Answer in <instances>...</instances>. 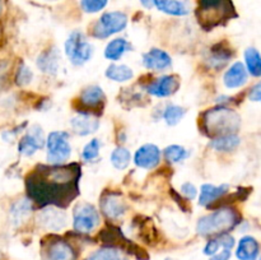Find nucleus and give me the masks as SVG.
<instances>
[{
    "label": "nucleus",
    "mask_w": 261,
    "mask_h": 260,
    "mask_svg": "<svg viewBox=\"0 0 261 260\" xmlns=\"http://www.w3.org/2000/svg\"><path fill=\"white\" fill-rule=\"evenodd\" d=\"M38 223L51 231H60L66 224V214L54 205L42 209L37 216Z\"/></svg>",
    "instance_id": "1a4fd4ad"
},
{
    "label": "nucleus",
    "mask_w": 261,
    "mask_h": 260,
    "mask_svg": "<svg viewBox=\"0 0 261 260\" xmlns=\"http://www.w3.org/2000/svg\"><path fill=\"white\" fill-rule=\"evenodd\" d=\"M33 78L32 70H31L28 66H25L24 64L19 66L17 71V75H15V82H17L18 86H27V84L31 83Z\"/></svg>",
    "instance_id": "72a5a7b5"
},
{
    "label": "nucleus",
    "mask_w": 261,
    "mask_h": 260,
    "mask_svg": "<svg viewBox=\"0 0 261 260\" xmlns=\"http://www.w3.org/2000/svg\"><path fill=\"white\" fill-rule=\"evenodd\" d=\"M71 129L76 133L78 135H89L93 134L98 130L99 127V120L96 116L89 114H79L75 117H73L70 121Z\"/></svg>",
    "instance_id": "2eb2a0df"
},
{
    "label": "nucleus",
    "mask_w": 261,
    "mask_h": 260,
    "mask_svg": "<svg viewBox=\"0 0 261 260\" xmlns=\"http://www.w3.org/2000/svg\"><path fill=\"white\" fill-rule=\"evenodd\" d=\"M199 10L201 13L200 22L213 27L231 13L232 5L228 0H199Z\"/></svg>",
    "instance_id": "0eeeda50"
},
{
    "label": "nucleus",
    "mask_w": 261,
    "mask_h": 260,
    "mask_svg": "<svg viewBox=\"0 0 261 260\" xmlns=\"http://www.w3.org/2000/svg\"><path fill=\"white\" fill-rule=\"evenodd\" d=\"M101 209L109 218H120L126 211V204L116 194H109L101 200Z\"/></svg>",
    "instance_id": "dca6fc26"
},
{
    "label": "nucleus",
    "mask_w": 261,
    "mask_h": 260,
    "mask_svg": "<svg viewBox=\"0 0 261 260\" xmlns=\"http://www.w3.org/2000/svg\"><path fill=\"white\" fill-rule=\"evenodd\" d=\"M79 177L78 165L40 166L27 177V190L41 205H66L78 195Z\"/></svg>",
    "instance_id": "f257e3e1"
},
{
    "label": "nucleus",
    "mask_w": 261,
    "mask_h": 260,
    "mask_svg": "<svg viewBox=\"0 0 261 260\" xmlns=\"http://www.w3.org/2000/svg\"><path fill=\"white\" fill-rule=\"evenodd\" d=\"M224 86L227 88H240L247 82V70L245 65L240 61L234 63L228 70L226 71L223 76Z\"/></svg>",
    "instance_id": "f3484780"
},
{
    "label": "nucleus",
    "mask_w": 261,
    "mask_h": 260,
    "mask_svg": "<svg viewBox=\"0 0 261 260\" xmlns=\"http://www.w3.org/2000/svg\"><path fill=\"white\" fill-rule=\"evenodd\" d=\"M180 82L176 75H163L148 87V92L157 97H168L177 91Z\"/></svg>",
    "instance_id": "ddd939ff"
},
{
    "label": "nucleus",
    "mask_w": 261,
    "mask_h": 260,
    "mask_svg": "<svg viewBox=\"0 0 261 260\" xmlns=\"http://www.w3.org/2000/svg\"><path fill=\"white\" fill-rule=\"evenodd\" d=\"M181 193L188 199H194L196 196V194H198V190H196V188L191 183H185L181 186Z\"/></svg>",
    "instance_id": "e433bc0d"
},
{
    "label": "nucleus",
    "mask_w": 261,
    "mask_h": 260,
    "mask_svg": "<svg viewBox=\"0 0 261 260\" xmlns=\"http://www.w3.org/2000/svg\"><path fill=\"white\" fill-rule=\"evenodd\" d=\"M45 143L43 138V132L38 125H35L22 139L19 140L18 144V150L23 155H32L36 150L41 149Z\"/></svg>",
    "instance_id": "9b49d317"
},
{
    "label": "nucleus",
    "mask_w": 261,
    "mask_h": 260,
    "mask_svg": "<svg viewBox=\"0 0 261 260\" xmlns=\"http://www.w3.org/2000/svg\"><path fill=\"white\" fill-rule=\"evenodd\" d=\"M140 3H142L143 7L147 8V9H150V8L154 5V0H140Z\"/></svg>",
    "instance_id": "ea45409f"
},
{
    "label": "nucleus",
    "mask_w": 261,
    "mask_h": 260,
    "mask_svg": "<svg viewBox=\"0 0 261 260\" xmlns=\"http://www.w3.org/2000/svg\"><path fill=\"white\" fill-rule=\"evenodd\" d=\"M240 145V138L236 134L222 135L217 137L216 139L212 140L211 147L213 149L219 150V152H231L234 150Z\"/></svg>",
    "instance_id": "b1692460"
},
{
    "label": "nucleus",
    "mask_w": 261,
    "mask_h": 260,
    "mask_svg": "<svg viewBox=\"0 0 261 260\" xmlns=\"http://www.w3.org/2000/svg\"><path fill=\"white\" fill-rule=\"evenodd\" d=\"M86 260H125L121 252L114 247H103L89 255Z\"/></svg>",
    "instance_id": "c85d7f7f"
},
{
    "label": "nucleus",
    "mask_w": 261,
    "mask_h": 260,
    "mask_svg": "<svg viewBox=\"0 0 261 260\" xmlns=\"http://www.w3.org/2000/svg\"><path fill=\"white\" fill-rule=\"evenodd\" d=\"M249 98L254 102H261V82L252 87L249 93Z\"/></svg>",
    "instance_id": "4c0bfd02"
},
{
    "label": "nucleus",
    "mask_w": 261,
    "mask_h": 260,
    "mask_svg": "<svg viewBox=\"0 0 261 260\" xmlns=\"http://www.w3.org/2000/svg\"><path fill=\"white\" fill-rule=\"evenodd\" d=\"M134 162L138 167L153 170L161 162V150L154 144H144L135 152Z\"/></svg>",
    "instance_id": "9d476101"
},
{
    "label": "nucleus",
    "mask_w": 261,
    "mask_h": 260,
    "mask_svg": "<svg viewBox=\"0 0 261 260\" xmlns=\"http://www.w3.org/2000/svg\"><path fill=\"white\" fill-rule=\"evenodd\" d=\"M101 218L99 213L92 204L81 203L76 205L73 213L74 229L82 233H89L98 227Z\"/></svg>",
    "instance_id": "6e6552de"
},
{
    "label": "nucleus",
    "mask_w": 261,
    "mask_h": 260,
    "mask_svg": "<svg viewBox=\"0 0 261 260\" xmlns=\"http://www.w3.org/2000/svg\"><path fill=\"white\" fill-rule=\"evenodd\" d=\"M129 50H132V45L125 38H115L107 43L105 48V56L109 60L116 61Z\"/></svg>",
    "instance_id": "4be33fe9"
},
{
    "label": "nucleus",
    "mask_w": 261,
    "mask_h": 260,
    "mask_svg": "<svg viewBox=\"0 0 261 260\" xmlns=\"http://www.w3.org/2000/svg\"><path fill=\"white\" fill-rule=\"evenodd\" d=\"M229 59H231V53L228 50H224L223 48V50L214 51V54L211 58V65L214 66V68H221Z\"/></svg>",
    "instance_id": "f704fd0d"
},
{
    "label": "nucleus",
    "mask_w": 261,
    "mask_h": 260,
    "mask_svg": "<svg viewBox=\"0 0 261 260\" xmlns=\"http://www.w3.org/2000/svg\"><path fill=\"white\" fill-rule=\"evenodd\" d=\"M106 76L114 82H119V83H124V82L130 81L134 76L132 68L126 65H117V64H112L107 68Z\"/></svg>",
    "instance_id": "393cba45"
},
{
    "label": "nucleus",
    "mask_w": 261,
    "mask_h": 260,
    "mask_svg": "<svg viewBox=\"0 0 261 260\" xmlns=\"http://www.w3.org/2000/svg\"><path fill=\"white\" fill-rule=\"evenodd\" d=\"M221 247L222 246H221V242H219L218 237H217V239H212L211 241H208V244L205 245V247H204V254L212 256V255L217 254Z\"/></svg>",
    "instance_id": "c9c22d12"
},
{
    "label": "nucleus",
    "mask_w": 261,
    "mask_h": 260,
    "mask_svg": "<svg viewBox=\"0 0 261 260\" xmlns=\"http://www.w3.org/2000/svg\"><path fill=\"white\" fill-rule=\"evenodd\" d=\"M130 160H132V154H130L129 149H126V148L117 147L116 149L112 150L111 163L117 170H125L129 166Z\"/></svg>",
    "instance_id": "bb28decb"
},
{
    "label": "nucleus",
    "mask_w": 261,
    "mask_h": 260,
    "mask_svg": "<svg viewBox=\"0 0 261 260\" xmlns=\"http://www.w3.org/2000/svg\"><path fill=\"white\" fill-rule=\"evenodd\" d=\"M260 260H261V257H260Z\"/></svg>",
    "instance_id": "37998d69"
},
{
    "label": "nucleus",
    "mask_w": 261,
    "mask_h": 260,
    "mask_svg": "<svg viewBox=\"0 0 261 260\" xmlns=\"http://www.w3.org/2000/svg\"><path fill=\"white\" fill-rule=\"evenodd\" d=\"M260 252V245L252 236H244L239 242L236 256L239 260H256Z\"/></svg>",
    "instance_id": "a211bd4d"
},
{
    "label": "nucleus",
    "mask_w": 261,
    "mask_h": 260,
    "mask_svg": "<svg viewBox=\"0 0 261 260\" xmlns=\"http://www.w3.org/2000/svg\"><path fill=\"white\" fill-rule=\"evenodd\" d=\"M127 17L122 12H109L101 15L93 25V36L96 38H107L125 30Z\"/></svg>",
    "instance_id": "423d86ee"
},
{
    "label": "nucleus",
    "mask_w": 261,
    "mask_h": 260,
    "mask_svg": "<svg viewBox=\"0 0 261 260\" xmlns=\"http://www.w3.org/2000/svg\"><path fill=\"white\" fill-rule=\"evenodd\" d=\"M31 212V203L30 200H19L14 204L12 208V217L14 222H20L22 218L27 217Z\"/></svg>",
    "instance_id": "7c9ffc66"
},
{
    "label": "nucleus",
    "mask_w": 261,
    "mask_h": 260,
    "mask_svg": "<svg viewBox=\"0 0 261 260\" xmlns=\"http://www.w3.org/2000/svg\"><path fill=\"white\" fill-rule=\"evenodd\" d=\"M59 56L58 51L55 48L45 51L41 54L37 59V66L40 68L41 71L47 74H56L59 69Z\"/></svg>",
    "instance_id": "aec40b11"
},
{
    "label": "nucleus",
    "mask_w": 261,
    "mask_h": 260,
    "mask_svg": "<svg viewBox=\"0 0 261 260\" xmlns=\"http://www.w3.org/2000/svg\"><path fill=\"white\" fill-rule=\"evenodd\" d=\"M239 223V214L232 208H222L201 217L196 224V232L201 236L227 233Z\"/></svg>",
    "instance_id": "7ed1b4c3"
},
{
    "label": "nucleus",
    "mask_w": 261,
    "mask_h": 260,
    "mask_svg": "<svg viewBox=\"0 0 261 260\" xmlns=\"http://www.w3.org/2000/svg\"><path fill=\"white\" fill-rule=\"evenodd\" d=\"M186 114V110L184 107L177 106V105H170L167 109L165 110V114H163V119L167 122L168 125H176L181 121L184 116Z\"/></svg>",
    "instance_id": "c756f323"
},
{
    "label": "nucleus",
    "mask_w": 261,
    "mask_h": 260,
    "mask_svg": "<svg viewBox=\"0 0 261 260\" xmlns=\"http://www.w3.org/2000/svg\"><path fill=\"white\" fill-rule=\"evenodd\" d=\"M166 260H171V259H166Z\"/></svg>",
    "instance_id": "79ce46f5"
},
{
    "label": "nucleus",
    "mask_w": 261,
    "mask_h": 260,
    "mask_svg": "<svg viewBox=\"0 0 261 260\" xmlns=\"http://www.w3.org/2000/svg\"><path fill=\"white\" fill-rule=\"evenodd\" d=\"M45 260H75V251L64 240H55L47 245L45 250Z\"/></svg>",
    "instance_id": "f8f14e48"
},
{
    "label": "nucleus",
    "mask_w": 261,
    "mask_h": 260,
    "mask_svg": "<svg viewBox=\"0 0 261 260\" xmlns=\"http://www.w3.org/2000/svg\"><path fill=\"white\" fill-rule=\"evenodd\" d=\"M229 259H231V250L222 249V251L212 255L209 260H229Z\"/></svg>",
    "instance_id": "58836bf2"
},
{
    "label": "nucleus",
    "mask_w": 261,
    "mask_h": 260,
    "mask_svg": "<svg viewBox=\"0 0 261 260\" xmlns=\"http://www.w3.org/2000/svg\"><path fill=\"white\" fill-rule=\"evenodd\" d=\"M109 0H81L82 9L86 13H98L106 8Z\"/></svg>",
    "instance_id": "473e14b6"
},
{
    "label": "nucleus",
    "mask_w": 261,
    "mask_h": 260,
    "mask_svg": "<svg viewBox=\"0 0 261 260\" xmlns=\"http://www.w3.org/2000/svg\"><path fill=\"white\" fill-rule=\"evenodd\" d=\"M0 260H2V259H0Z\"/></svg>",
    "instance_id": "c03bdc74"
},
{
    "label": "nucleus",
    "mask_w": 261,
    "mask_h": 260,
    "mask_svg": "<svg viewBox=\"0 0 261 260\" xmlns=\"http://www.w3.org/2000/svg\"><path fill=\"white\" fill-rule=\"evenodd\" d=\"M203 124L206 132L214 137L236 134L241 125V117L228 107L211 109L203 115Z\"/></svg>",
    "instance_id": "f03ea898"
},
{
    "label": "nucleus",
    "mask_w": 261,
    "mask_h": 260,
    "mask_svg": "<svg viewBox=\"0 0 261 260\" xmlns=\"http://www.w3.org/2000/svg\"><path fill=\"white\" fill-rule=\"evenodd\" d=\"M189 150L186 148H184L182 145H177V144H172L168 145L167 148L165 149V157L168 162L171 163H177L181 162V161L186 160L189 157Z\"/></svg>",
    "instance_id": "cd10ccee"
},
{
    "label": "nucleus",
    "mask_w": 261,
    "mask_h": 260,
    "mask_svg": "<svg viewBox=\"0 0 261 260\" xmlns=\"http://www.w3.org/2000/svg\"><path fill=\"white\" fill-rule=\"evenodd\" d=\"M46 147H47V161L53 165H60L65 162L71 154L69 134L66 132H51L46 140Z\"/></svg>",
    "instance_id": "39448f33"
},
{
    "label": "nucleus",
    "mask_w": 261,
    "mask_h": 260,
    "mask_svg": "<svg viewBox=\"0 0 261 260\" xmlns=\"http://www.w3.org/2000/svg\"><path fill=\"white\" fill-rule=\"evenodd\" d=\"M154 5L161 12L175 15V17H182V15L189 14L188 7L180 0H154Z\"/></svg>",
    "instance_id": "412c9836"
},
{
    "label": "nucleus",
    "mask_w": 261,
    "mask_h": 260,
    "mask_svg": "<svg viewBox=\"0 0 261 260\" xmlns=\"http://www.w3.org/2000/svg\"><path fill=\"white\" fill-rule=\"evenodd\" d=\"M143 64L150 70H166L172 65V59L161 48H152L143 55Z\"/></svg>",
    "instance_id": "4468645a"
},
{
    "label": "nucleus",
    "mask_w": 261,
    "mask_h": 260,
    "mask_svg": "<svg viewBox=\"0 0 261 260\" xmlns=\"http://www.w3.org/2000/svg\"><path fill=\"white\" fill-rule=\"evenodd\" d=\"M65 54L74 65H83L91 60L93 46L86 40L82 32L75 31L65 41Z\"/></svg>",
    "instance_id": "20e7f679"
},
{
    "label": "nucleus",
    "mask_w": 261,
    "mask_h": 260,
    "mask_svg": "<svg viewBox=\"0 0 261 260\" xmlns=\"http://www.w3.org/2000/svg\"><path fill=\"white\" fill-rule=\"evenodd\" d=\"M229 186L227 184L223 185H212V184H204L201 185L200 190V198H199V204L200 205H209V204L214 203L216 200H218L219 198H222L223 195H226L227 191H228Z\"/></svg>",
    "instance_id": "6ab92c4d"
},
{
    "label": "nucleus",
    "mask_w": 261,
    "mask_h": 260,
    "mask_svg": "<svg viewBox=\"0 0 261 260\" xmlns=\"http://www.w3.org/2000/svg\"><path fill=\"white\" fill-rule=\"evenodd\" d=\"M99 149H101V142L98 139H92L91 142L87 143L84 147L83 152H82V157L86 161H92L94 158L98 157Z\"/></svg>",
    "instance_id": "2f4dec72"
},
{
    "label": "nucleus",
    "mask_w": 261,
    "mask_h": 260,
    "mask_svg": "<svg viewBox=\"0 0 261 260\" xmlns=\"http://www.w3.org/2000/svg\"><path fill=\"white\" fill-rule=\"evenodd\" d=\"M245 61H246L247 70L254 76H261V55L254 47L245 50Z\"/></svg>",
    "instance_id": "a878e982"
},
{
    "label": "nucleus",
    "mask_w": 261,
    "mask_h": 260,
    "mask_svg": "<svg viewBox=\"0 0 261 260\" xmlns=\"http://www.w3.org/2000/svg\"><path fill=\"white\" fill-rule=\"evenodd\" d=\"M105 101V93L101 87L91 86L84 89L81 94V102L87 107L98 106Z\"/></svg>",
    "instance_id": "5701e85b"
},
{
    "label": "nucleus",
    "mask_w": 261,
    "mask_h": 260,
    "mask_svg": "<svg viewBox=\"0 0 261 260\" xmlns=\"http://www.w3.org/2000/svg\"><path fill=\"white\" fill-rule=\"evenodd\" d=\"M3 13V0H0V15Z\"/></svg>",
    "instance_id": "a19ab883"
}]
</instances>
